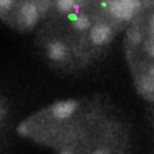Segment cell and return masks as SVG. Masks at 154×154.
Instances as JSON below:
<instances>
[{
    "label": "cell",
    "mask_w": 154,
    "mask_h": 154,
    "mask_svg": "<svg viewBox=\"0 0 154 154\" xmlns=\"http://www.w3.org/2000/svg\"><path fill=\"white\" fill-rule=\"evenodd\" d=\"M140 0H112L110 11L112 15L120 20H127L137 13Z\"/></svg>",
    "instance_id": "obj_1"
},
{
    "label": "cell",
    "mask_w": 154,
    "mask_h": 154,
    "mask_svg": "<svg viewBox=\"0 0 154 154\" xmlns=\"http://www.w3.org/2000/svg\"><path fill=\"white\" fill-rule=\"evenodd\" d=\"M39 17L37 7L34 3L26 2L23 3L17 11L16 19L17 26L30 29L35 26Z\"/></svg>",
    "instance_id": "obj_2"
},
{
    "label": "cell",
    "mask_w": 154,
    "mask_h": 154,
    "mask_svg": "<svg viewBox=\"0 0 154 154\" xmlns=\"http://www.w3.org/2000/svg\"><path fill=\"white\" fill-rule=\"evenodd\" d=\"M77 108L74 100H64L55 103L51 108L52 115L56 119H67L73 114Z\"/></svg>",
    "instance_id": "obj_3"
},
{
    "label": "cell",
    "mask_w": 154,
    "mask_h": 154,
    "mask_svg": "<svg viewBox=\"0 0 154 154\" xmlns=\"http://www.w3.org/2000/svg\"><path fill=\"white\" fill-rule=\"evenodd\" d=\"M111 35V29L105 24H99L94 26L90 32L92 42L96 45H103L109 39Z\"/></svg>",
    "instance_id": "obj_4"
},
{
    "label": "cell",
    "mask_w": 154,
    "mask_h": 154,
    "mask_svg": "<svg viewBox=\"0 0 154 154\" xmlns=\"http://www.w3.org/2000/svg\"><path fill=\"white\" fill-rule=\"evenodd\" d=\"M67 54V50L64 44L58 41L49 44L47 47V55L52 60L60 61L63 60Z\"/></svg>",
    "instance_id": "obj_5"
},
{
    "label": "cell",
    "mask_w": 154,
    "mask_h": 154,
    "mask_svg": "<svg viewBox=\"0 0 154 154\" xmlns=\"http://www.w3.org/2000/svg\"><path fill=\"white\" fill-rule=\"evenodd\" d=\"M73 25L75 29L79 31H84L90 27V21L87 17L85 15H79L76 17V18L73 20Z\"/></svg>",
    "instance_id": "obj_6"
},
{
    "label": "cell",
    "mask_w": 154,
    "mask_h": 154,
    "mask_svg": "<svg viewBox=\"0 0 154 154\" xmlns=\"http://www.w3.org/2000/svg\"><path fill=\"white\" fill-rule=\"evenodd\" d=\"M7 116H8V111H7L6 103L0 96V140L6 124Z\"/></svg>",
    "instance_id": "obj_7"
},
{
    "label": "cell",
    "mask_w": 154,
    "mask_h": 154,
    "mask_svg": "<svg viewBox=\"0 0 154 154\" xmlns=\"http://www.w3.org/2000/svg\"><path fill=\"white\" fill-rule=\"evenodd\" d=\"M81 0H57V6L58 10L63 13L69 12L72 9L77 2Z\"/></svg>",
    "instance_id": "obj_8"
},
{
    "label": "cell",
    "mask_w": 154,
    "mask_h": 154,
    "mask_svg": "<svg viewBox=\"0 0 154 154\" xmlns=\"http://www.w3.org/2000/svg\"><path fill=\"white\" fill-rule=\"evenodd\" d=\"M140 34H138L137 32H135V31H134V32L132 33V34H131V37L130 38L132 39V41L133 42H138L140 41Z\"/></svg>",
    "instance_id": "obj_9"
},
{
    "label": "cell",
    "mask_w": 154,
    "mask_h": 154,
    "mask_svg": "<svg viewBox=\"0 0 154 154\" xmlns=\"http://www.w3.org/2000/svg\"><path fill=\"white\" fill-rule=\"evenodd\" d=\"M151 54H152V55L154 56V44H153V47H152V49H151Z\"/></svg>",
    "instance_id": "obj_10"
},
{
    "label": "cell",
    "mask_w": 154,
    "mask_h": 154,
    "mask_svg": "<svg viewBox=\"0 0 154 154\" xmlns=\"http://www.w3.org/2000/svg\"><path fill=\"white\" fill-rule=\"evenodd\" d=\"M152 26H153V29L154 30V15H153V17H152Z\"/></svg>",
    "instance_id": "obj_11"
},
{
    "label": "cell",
    "mask_w": 154,
    "mask_h": 154,
    "mask_svg": "<svg viewBox=\"0 0 154 154\" xmlns=\"http://www.w3.org/2000/svg\"><path fill=\"white\" fill-rule=\"evenodd\" d=\"M15 1H16V0H15Z\"/></svg>",
    "instance_id": "obj_12"
}]
</instances>
